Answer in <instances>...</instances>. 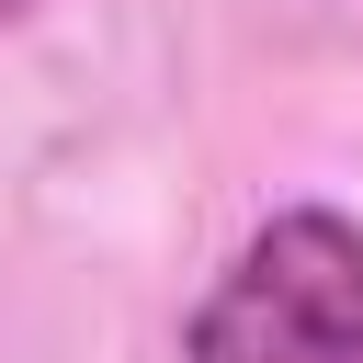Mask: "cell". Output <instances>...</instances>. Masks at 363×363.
<instances>
[{
  "label": "cell",
  "mask_w": 363,
  "mask_h": 363,
  "mask_svg": "<svg viewBox=\"0 0 363 363\" xmlns=\"http://www.w3.org/2000/svg\"><path fill=\"white\" fill-rule=\"evenodd\" d=\"M193 363H363V227L329 204H284L204 284Z\"/></svg>",
  "instance_id": "cell-1"
}]
</instances>
